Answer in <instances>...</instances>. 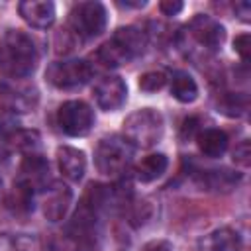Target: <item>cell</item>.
Listing matches in <instances>:
<instances>
[{
    "label": "cell",
    "instance_id": "6da1fadb",
    "mask_svg": "<svg viewBox=\"0 0 251 251\" xmlns=\"http://www.w3.org/2000/svg\"><path fill=\"white\" fill-rule=\"evenodd\" d=\"M39 61L37 47L33 39L20 31L8 29L0 39V73L8 78L29 76Z\"/></svg>",
    "mask_w": 251,
    "mask_h": 251
},
{
    "label": "cell",
    "instance_id": "7a4b0ae2",
    "mask_svg": "<svg viewBox=\"0 0 251 251\" xmlns=\"http://www.w3.org/2000/svg\"><path fill=\"white\" fill-rule=\"evenodd\" d=\"M147 47V35L135 25L120 27L116 33L96 51V59L104 67H120L139 57Z\"/></svg>",
    "mask_w": 251,
    "mask_h": 251
},
{
    "label": "cell",
    "instance_id": "3957f363",
    "mask_svg": "<svg viewBox=\"0 0 251 251\" xmlns=\"http://www.w3.org/2000/svg\"><path fill=\"white\" fill-rule=\"evenodd\" d=\"M135 147L124 135H112L98 141L94 149V165L98 173L108 176H118L127 171L133 159Z\"/></svg>",
    "mask_w": 251,
    "mask_h": 251
},
{
    "label": "cell",
    "instance_id": "277c9868",
    "mask_svg": "<svg viewBox=\"0 0 251 251\" xmlns=\"http://www.w3.org/2000/svg\"><path fill=\"white\" fill-rule=\"evenodd\" d=\"M163 135V116L157 110L141 108L126 118L124 137L133 147H151Z\"/></svg>",
    "mask_w": 251,
    "mask_h": 251
},
{
    "label": "cell",
    "instance_id": "5b68a950",
    "mask_svg": "<svg viewBox=\"0 0 251 251\" xmlns=\"http://www.w3.org/2000/svg\"><path fill=\"white\" fill-rule=\"evenodd\" d=\"M108 24V12L100 2H78L69 12V25L80 39L98 37Z\"/></svg>",
    "mask_w": 251,
    "mask_h": 251
},
{
    "label": "cell",
    "instance_id": "8992f818",
    "mask_svg": "<svg viewBox=\"0 0 251 251\" xmlns=\"http://www.w3.org/2000/svg\"><path fill=\"white\" fill-rule=\"evenodd\" d=\"M92 76V67L82 59H69V61H55L47 67L45 78L61 90H73L86 84Z\"/></svg>",
    "mask_w": 251,
    "mask_h": 251
},
{
    "label": "cell",
    "instance_id": "52a82bcc",
    "mask_svg": "<svg viewBox=\"0 0 251 251\" xmlns=\"http://www.w3.org/2000/svg\"><path fill=\"white\" fill-rule=\"evenodd\" d=\"M57 124L67 135L82 137L94 126V112L82 100H69L63 102L57 110Z\"/></svg>",
    "mask_w": 251,
    "mask_h": 251
},
{
    "label": "cell",
    "instance_id": "ba28073f",
    "mask_svg": "<svg viewBox=\"0 0 251 251\" xmlns=\"http://www.w3.org/2000/svg\"><path fill=\"white\" fill-rule=\"evenodd\" d=\"M190 37L202 45L204 49H210V51H216L220 49V45L224 43L226 39V29L220 22H216L214 18L210 16H204V14H196L190 24L186 25Z\"/></svg>",
    "mask_w": 251,
    "mask_h": 251
},
{
    "label": "cell",
    "instance_id": "9c48e42d",
    "mask_svg": "<svg viewBox=\"0 0 251 251\" xmlns=\"http://www.w3.org/2000/svg\"><path fill=\"white\" fill-rule=\"evenodd\" d=\"M94 98L102 110L114 112L124 106V102L127 98V86L120 76H114V75L104 76L94 86Z\"/></svg>",
    "mask_w": 251,
    "mask_h": 251
},
{
    "label": "cell",
    "instance_id": "30bf717a",
    "mask_svg": "<svg viewBox=\"0 0 251 251\" xmlns=\"http://www.w3.org/2000/svg\"><path fill=\"white\" fill-rule=\"evenodd\" d=\"M20 16L37 29H47L55 22V4L49 0H25L18 4Z\"/></svg>",
    "mask_w": 251,
    "mask_h": 251
},
{
    "label": "cell",
    "instance_id": "8fae6325",
    "mask_svg": "<svg viewBox=\"0 0 251 251\" xmlns=\"http://www.w3.org/2000/svg\"><path fill=\"white\" fill-rule=\"evenodd\" d=\"M57 163H59V171L61 175L71 180V182H78L84 176L86 171V157L80 149L71 147V145H61L57 149Z\"/></svg>",
    "mask_w": 251,
    "mask_h": 251
},
{
    "label": "cell",
    "instance_id": "7c38bea8",
    "mask_svg": "<svg viewBox=\"0 0 251 251\" xmlns=\"http://www.w3.org/2000/svg\"><path fill=\"white\" fill-rule=\"evenodd\" d=\"M47 176H49V165H47V161L39 153H33V155H25V159H24V163L20 167V175H18L16 180L18 182H24L31 190H37V188H43L45 186Z\"/></svg>",
    "mask_w": 251,
    "mask_h": 251
},
{
    "label": "cell",
    "instance_id": "4fadbf2b",
    "mask_svg": "<svg viewBox=\"0 0 251 251\" xmlns=\"http://www.w3.org/2000/svg\"><path fill=\"white\" fill-rule=\"evenodd\" d=\"M71 190L65 184H53L47 188L45 200H43V214L49 222H59L65 218L69 206H71Z\"/></svg>",
    "mask_w": 251,
    "mask_h": 251
},
{
    "label": "cell",
    "instance_id": "5bb4252c",
    "mask_svg": "<svg viewBox=\"0 0 251 251\" xmlns=\"http://www.w3.org/2000/svg\"><path fill=\"white\" fill-rule=\"evenodd\" d=\"M196 143H198V149L202 155L206 157H222L227 149V133L218 129V127H208V129H202L198 135H196Z\"/></svg>",
    "mask_w": 251,
    "mask_h": 251
},
{
    "label": "cell",
    "instance_id": "9a60e30c",
    "mask_svg": "<svg viewBox=\"0 0 251 251\" xmlns=\"http://www.w3.org/2000/svg\"><path fill=\"white\" fill-rule=\"evenodd\" d=\"M169 159L163 153H151L147 157H143L137 167H135V176L139 182H151L155 178H159L165 171H167Z\"/></svg>",
    "mask_w": 251,
    "mask_h": 251
},
{
    "label": "cell",
    "instance_id": "2e32d148",
    "mask_svg": "<svg viewBox=\"0 0 251 251\" xmlns=\"http://www.w3.org/2000/svg\"><path fill=\"white\" fill-rule=\"evenodd\" d=\"M171 94L182 104L194 102L198 96V84L186 71H176L171 76Z\"/></svg>",
    "mask_w": 251,
    "mask_h": 251
},
{
    "label": "cell",
    "instance_id": "e0dca14e",
    "mask_svg": "<svg viewBox=\"0 0 251 251\" xmlns=\"http://www.w3.org/2000/svg\"><path fill=\"white\" fill-rule=\"evenodd\" d=\"M208 249L210 251H243V241L235 229L220 227L210 235Z\"/></svg>",
    "mask_w": 251,
    "mask_h": 251
},
{
    "label": "cell",
    "instance_id": "ac0fdd59",
    "mask_svg": "<svg viewBox=\"0 0 251 251\" xmlns=\"http://www.w3.org/2000/svg\"><path fill=\"white\" fill-rule=\"evenodd\" d=\"M33 192L29 186H25L24 182H14V188L12 192L8 194L6 198V206L16 212V214H27L31 208H33Z\"/></svg>",
    "mask_w": 251,
    "mask_h": 251
},
{
    "label": "cell",
    "instance_id": "d6986e66",
    "mask_svg": "<svg viewBox=\"0 0 251 251\" xmlns=\"http://www.w3.org/2000/svg\"><path fill=\"white\" fill-rule=\"evenodd\" d=\"M0 251H41V243L35 235L0 233Z\"/></svg>",
    "mask_w": 251,
    "mask_h": 251
},
{
    "label": "cell",
    "instance_id": "ffe728a7",
    "mask_svg": "<svg viewBox=\"0 0 251 251\" xmlns=\"http://www.w3.org/2000/svg\"><path fill=\"white\" fill-rule=\"evenodd\" d=\"M6 139H8V143L14 149H18V151H22L25 155H33L37 151V147H39V133L37 131H31V129L12 131V133L6 135Z\"/></svg>",
    "mask_w": 251,
    "mask_h": 251
},
{
    "label": "cell",
    "instance_id": "44dd1931",
    "mask_svg": "<svg viewBox=\"0 0 251 251\" xmlns=\"http://www.w3.org/2000/svg\"><path fill=\"white\" fill-rule=\"evenodd\" d=\"M247 106H249V100L245 94H239V92H226L222 94V98L218 100V108L222 114L229 116V118H239L247 112Z\"/></svg>",
    "mask_w": 251,
    "mask_h": 251
},
{
    "label": "cell",
    "instance_id": "7402d4cb",
    "mask_svg": "<svg viewBox=\"0 0 251 251\" xmlns=\"http://www.w3.org/2000/svg\"><path fill=\"white\" fill-rule=\"evenodd\" d=\"M239 175L227 171V169H214V171H206V175L202 176V182L212 188V190H229L237 184Z\"/></svg>",
    "mask_w": 251,
    "mask_h": 251
},
{
    "label": "cell",
    "instance_id": "603a6c76",
    "mask_svg": "<svg viewBox=\"0 0 251 251\" xmlns=\"http://www.w3.org/2000/svg\"><path fill=\"white\" fill-rule=\"evenodd\" d=\"M165 82H167V75L163 71H149L139 76V88L143 92H157L165 86Z\"/></svg>",
    "mask_w": 251,
    "mask_h": 251
},
{
    "label": "cell",
    "instance_id": "cb8c5ba5",
    "mask_svg": "<svg viewBox=\"0 0 251 251\" xmlns=\"http://www.w3.org/2000/svg\"><path fill=\"white\" fill-rule=\"evenodd\" d=\"M200 131H202V129H200V120H198L196 116L186 118V120L182 122V126H180V137H182V139H192V137H196Z\"/></svg>",
    "mask_w": 251,
    "mask_h": 251
},
{
    "label": "cell",
    "instance_id": "d4e9b609",
    "mask_svg": "<svg viewBox=\"0 0 251 251\" xmlns=\"http://www.w3.org/2000/svg\"><path fill=\"white\" fill-rule=\"evenodd\" d=\"M233 161L241 167H249L251 163V149H249V141H241L235 149H233Z\"/></svg>",
    "mask_w": 251,
    "mask_h": 251
},
{
    "label": "cell",
    "instance_id": "484cf974",
    "mask_svg": "<svg viewBox=\"0 0 251 251\" xmlns=\"http://www.w3.org/2000/svg\"><path fill=\"white\" fill-rule=\"evenodd\" d=\"M251 43V37H249V33H241V35H237L235 39H233V49L239 53V57L247 63L249 61V45Z\"/></svg>",
    "mask_w": 251,
    "mask_h": 251
},
{
    "label": "cell",
    "instance_id": "4316f807",
    "mask_svg": "<svg viewBox=\"0 0 251 251\" xmlns=\"http://www.w3.org/2000/svg\"><path fill=\"white\" fill-rule=\"evenodd\" d=\"M159 10L165 14V16H176L180 10H182V2L178 0H163L159 4Z\"/></svg>",
    "mask_w": 251,
    "mask_h": 251
},
{
    "label": "cell",
    "instance_id": "83f0119b",
    "mask_svg": "<svg viewBox=\"0 0 251 251\" xmlns=\"http://www.w3.org/2000/svg\"><path fill=\"white\" fill-rule=\"evenodd\" d=\"M233 10H235V14L239 16V20L241 22H249L251 18V4L249 2H235V6H233Z\"/></svg>",
    "mask_w": 251,
    "mask_h": 251
},
{
    "label": "cell",
    "instance_id": "f1b7e54d",
    "mask_svg": "<svg viewBox=\"0 0 251 251\" xmlns=\"http://www.w3.org/2000/svg\"><path fill=\"white\" fill-rule=\"evenodd\" d=\"M149 249H155V251H171V245L167 241H155L151 245H147Z\"/></svg>",
    "mask_w": 251,
    "mask_h": 251
},
{
    "label": "cell",
    "instance_id": "f546056e",
    "mask_svg": "<svg viewBox=\"0 0 251 251\" xmlns=\"http://www.w3.org/2000/svg\"><path fill=\"white\" fill-rule=\"evenodd\" d=\"M118 6L120 8H143L145 2L143 0H139V2H118Z\"/></svg>",
    "mask_w": 251,
    "mask_h": 251
},
{
    "label": "cell",
    "instance_id": "4dcf8cb0",
    "mask_svg": "<svg viewBox=\"0 0 251 251\" xmlns=\"http://www.w3.org/2000/svg\"><path fill=\"white\" fill-rule=\"evenodd\" d=\"M0 188H2V178H0Z\"/></svg>",
    "mask_w": 251,
    "mask_h": 251
}]
</instances>
